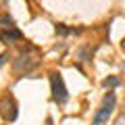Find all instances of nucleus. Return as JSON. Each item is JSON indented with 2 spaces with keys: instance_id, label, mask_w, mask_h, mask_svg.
<instances>
[{
  "instance_id": "f257e3e1",
  "label": "nucleus",
  "mask_w": 125,
  "mask_h": 125,
  "mask_svg": "<svg viewBox=\"0 0 125 125\" xmlns=\"http://www.w3.org/2000/svg\"><path fill=\"white\" fill-rule=\"evenodd\" d=\"M50 88H52L54 102H58V104H65V102H67L69 92H67V85H65V81H62L61 73H56V71L50 73Z\"/></svg>"
},
{
  "instance_id": "f03ea898",
  "label": "nucleus",
  "mask_w": 125,
  "mask_h": 125,
  "mask_svg": "<svg viewBox=\"0 0 125 125\" xmlns=\"http://www.w3.org/2000/svg\"><path fill=\"white\" fill-rule=\"evenodd\" d=\"M113 111H115V94L108 92L106 96H104V100H102L100 111L94 115V123H92V125H102V123H106L108 117L113 115Z\"/></svg>"
},
{
  "instance_id": "7ed1b4c3",
  "label": "nucleus",
  "mask_w": 125,
  "mask_h": 125,
  "mask_svg": "<svg viewBox=\"0 0 125 125\" xmlns=\"http://www.w3.org/2000/svg\"><path fill=\"white\" fill-rule=\"evenodd\" d=\"M36 65H38L36 54L27 50V52H21V54H19V58L15 61V71H17V73H23V71H25V73H27V71H31V69L36 67Z\"/></svg>"
},
{
  "instance_id": "20e7f679",
  "label": "nucleus",
  "mask_w": 125,
  "mask_h": 125,
  "mask_svg": "<svg viewBox=\"0 0 125 125\" xmlns=\"http://www.w3.org/2000/svg\"><path fill=\"white\" fill-rule=\"evenodd\" d=\"M0 115L4 117L6 121H15L17 119L19 111H17V102H15L13 96H6V98L0 100Z\"/></svg>"
},
{
  "instance_id": "39448f33",
  "label": "nucleus",
  "mask_w": 125,
  "mask_h": 125,
  "mask_svg": "<svg viewBox=\"0 0 125 125\" xmlns=\"http://www.w3.org/2000/svg\"><path fill=\"white\" fill-rule=\"evenodd\" d=\"M23 38V33L17 29V27H9V29H4V31H0V40L4 42V44H9V42H15V40H21Z\"/></svg>"
},
{
  "instance_id": "423d86ee",
  "label": "nucleus",
  "mask_w": 125,
  "mask_h": 125,
  "mask_svg": "<svg viewBox=\"0 0 125 125\" xmlns=\"http://www.w3.org/2000/svg\"><path fill=\"white\" fill-rule=\"evenodd\" d=\"M54 31H56L58 36H69V33H79V29H69V27H65L62 23H56Z\"/></svg>"
},
{
  "instance_id": "0eeeda50",
  "label": "nucleus",
  "mask_w": 125,
  "mask_h": 125,
  "mask_svg": "<svg viewBox=\"0 0 125 125\" xmlns=\"http://www.w3.org/2000/svg\"><path fill=\"white\" fill-rule=\"evenodd\" d=\"M102 85L104 88H117V85H119V79H117L115 75H111V77H106V79L102 81Z\"/></svg>"
},
{
  "instance_id": "6e6552de",
  "label": "nucleus",
  "mask_w": 125,
  "mask_h": 125,
  "mask_svg": "<svg viewBox=\"0 0 125 125\" xmlns=\"http://www.w3.org/2000/svg\"><path fill=\"white\" fill-rule=\"evenodd\" d=\"M0 25L2 27H13V19H10L9 15H2V17H0Z\"/></svg>"
},
{
  "instance_id": "1a4fd4ad",
  "label": "nucleus",
  "mask_w": 125,
  "mask_h": 125,
  "mask_svg": "<svg viewBox=\"0 0 125 125\" xmlns=\"http://www.w3.org/2000/svg\"><path fill=\"white\" fill-rule=\"evenodd\" d=\"M6 61H9V54H0V67H2V65H6Z\"/></svg>"
}]
</instances>
